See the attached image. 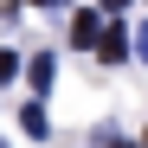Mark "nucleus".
I'll return each mask as SVG.
<instances>
[{
	"instance_id": "obj_1",
	"label": "nucleus",
	"mask_w": 148,
	"mask_h": 148,
	"mask_svg": "<svg viewBox=\"0 0 148 148\" xmlns=\"http://www.w3.org/2000/svg\"><path fill=\"white\" fill-rule=\"evenodd\" d=\"M97 58H103V64H122V58H129V32H122V26L97 32Z\"/></svg>"
},
{
	"instance_id": "obj_2",
	"label": "nucleus",
	"mask_w": 148,
	"mask_h": 148,
	"mask_svg": "<svg viewBox=\"0 0 148 148\" xmlns=\"http://www.w3.org/2000/svg\"><path fill=\"white\" fill-rule=\"evenodd\" d=\"M97 32H103L97 13H77V19H71V45H97Z\"/></svg>"
},
{
	"instance_id": "obj_3",
	"label": "nucleus",
	"mask_w": 148,
	"mask_h": 148,
	"mask_svg": "<svg viewBox=\"0 0 148 148\" xmlns=\"http://www.w3.org/2000/svg\"><path fill=\"white\" fill-rule=\"evenodd\" d=\"M19 129H26V135H45L52 122H45V110H39V103H19Z\"/></svg>"
},
{
	"instance_id": "obj_4",
	"label": "nucleus",
	"mask_w": 148,
	"mask_h": 148,
	"mask_svg": "<svg viewBox=\"0 0 148 148\" xmlns=\"http://www.w3.org/2000/svg\"><path fill=\"white\" fill-rule=\"evenodd\" d=\"M26 77H32V90H45V84H52V52H32V64H26Z\"/></svg>"
},
{
	"instance_id": "obj_5",
	"label": "nucleus",
	"mask_w": 148,
	"mask_h": 148,
	"mask_svg": "<svg viewBox=\"0 0 148 148\" xmlns=\"http://www.w3.org/2000/svg\"><path fill=\"white\" fill-rule=\"evenodd\" d=\"M13 71H19V52H13V45H0V84H7Z\"/></svg>"
},
{
	"instance_id": "obj_6",
	"label": "nucleus",
	"mask_w": 148,
	"mask_h": 148,
	"mask_svg": "<svg viewBox=\"0 0 148 148\" xmlns=\"http://www.w3.org/2000/svg\"><path fill=\"white\" fill-rule=\"evenodd\" d=\"M135 58L148 64V19H142V26H135Z\"/></svg>"
},
{
	"instance_id": "obj_7",
	"label": "nucleus",
	"mask_w": 148,
	"mask_h": 148,
	"mask_svg": "<svg viewBox=\"0 0 148 148\" xmlns=\"http://www.w3.org/2000/svg\"><path fill=\"white\" fill-rule=\"evenodd\" d=\"M32 7H45V13H58V7H64V0H32Z\"/></svg>"
},
{
	"instance_id": "obj_8",
	"label": "nucleus",
	"mask_w": 148,
	"mask_h": 148,
	"mask_svg": "<svg viewBox=\"0 0 148 148\" xmlns=\"http://www.w3.org/2000/svg\"><path fill=\"white\" fill-rule=\"evenodd\" d=\"M103 7H110V13H122V7H129V0H103Z\"/></svg>"
},
{
	"instance_id": "obj_9",
	"label": "nucleus",
	"mask_w": 148,
	"mask_h": 148,
	"mask_svg": "<svg viewBox=\"0 0 148 148\" xmlns=\"http://www.w3.org/2000/svg\"><path fill=\"white\" fill-rule=\"evenodd\" d=\"M116 148H135V142H116Z\"/></svg>"
}]
</instances>
